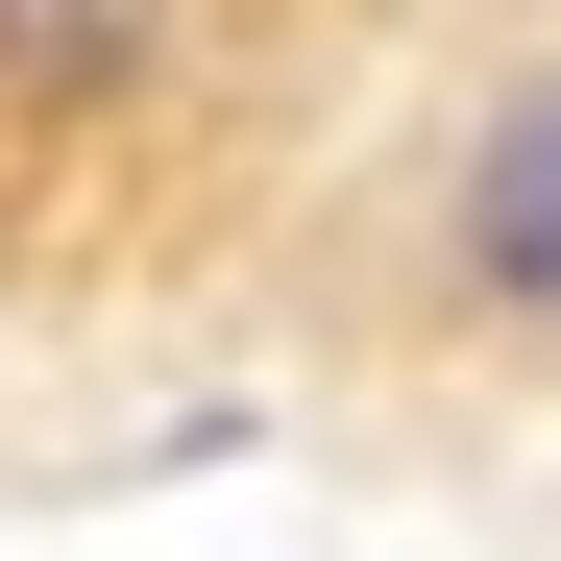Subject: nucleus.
Masks as SVG:
<instances>
[{"instance_id": "nucleus-1", "label": "nucleus", "mask_w": 561, "mask_h": 561, "mask_svg": "<svg viewBox=\"0 0 561 561\" xmlns=\"http://www.w3.org/2000/svg\"><path fill=\"white\" fill-rule=\"evenodd\" d=\"M391 294L439 366H513V391H561V49H513L489 99L439 123L415 220H391Z\"/></svg>"}, {"instance_id": "nucleus-2", "label": "nucleus", "mask_w": 561, "mask_h": 561, "mask_svg": "<svg viewBox=\"0 0 561 561\" xmlns=\"http://www.w3.org/2000/svg\"><path fill=\"white\" fill-rule=\"evenodd\" d=\"M147 0H0V73H123Z\"/></svg>"}]
</instances>
